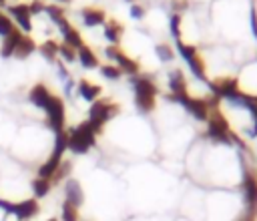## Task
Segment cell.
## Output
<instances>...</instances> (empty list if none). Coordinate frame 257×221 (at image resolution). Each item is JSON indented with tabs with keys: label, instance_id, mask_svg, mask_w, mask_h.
I'll use <instances>...</instances> for the list:
<instances>
[{
	"label": "cell",
	"instance_id": "obj_14",
	"mask_svg": "<svg viewBox=\"0 0 257 221\" xmlns=\"http://www.w3.org/2000/svg\"><path fill=\"white\" fill-rule=\"evenodd\" d=\"M82 22H84L86 26H98V24H104V22H106V14H104L102 10H98V8L88 6V8L82 10Z\"/></svg>",
	"mask_w": 257,
	"mask_h": 221
},
{
	"label": "cell",
	"instance_id": "obj_19",
	"mask_svg": "<svg viewBox=\"0 0 257 221\" xmlns=\"http://www.w3.org/2000/svg\"><path fill=\"white\" fill-rule=\"evenodd\" d=\"M34 50H36V42H34L30 36H24V34H22V38H20L16 50H14V56H18V58H26V56H30Z\"/></svg>",
	"mask_w": 257,
	"mask_h": 221
},
{
	"label": "cell",
	"instance_id": "obj_36",
	"mask_svg": "<svg viewBox=\"0 0 257 221\" xmlns=\"http://www.w3.org/2000/svg\"><path fill=\"white\" fill-rule=\"evenodd\" d=\"M255 121V127H253V131H251V137H257V119H253Z\"/></svg>",
	"mask_w": 257,
	"mask_h": 221
},
{
	"label": "cell",
	"instance_id": "obj_22",
	"mask_svg": "<svg viewBox=\"0 0 257 221\" xmlns=\"http://www.w3.org/2000/svg\"><path fill=\"white\" fill-rule=\"evenodd\" d=\"M62 38H64V44L72 46L74 50H78L82 46V36H80V32L76 28H70L66 34H62Z\"/></svg>",
	"mask_w": 257,
	"mask_h": 221
},
{
	"label": "cell",
	"instance_id": "obj_15",
	"mask_svg": "<svg viewBox=\"0 0 257 221\" xmlns=\"http://www.w3.org/2000/svg\"><path fill=\"white\" fill-rule=\"evenodd\" d=\"M120 36H122V24H118L116 20L104 22V38L110 42V46H116L120 42Z\"/></svg>",
	"mask_w": 257,
	"mask_h": 221
},
{
	"label": "cell",
	"instance_id": "obj_8",
	"mask_svg": "<svg viewBox=\"0 0 257 221\" xmlns=\"http://www.w3.org/2000/svg\"><path fill=\"white\" fill-rule=\"evenodd\" d=\"M243 199L249 209L257 211V175L247 167L243 169Z\"/></svg>",
	"mask_w": 257,
	"mask_h": 221
},
{
	"label": "cell",
	"instance_id": "obj_32",
	"mask_svg": "<svg viewBox=\"0 0 257 221\" xmlns=\"http://www.w3.org/2000/svg\"><path fill=\"white\" fill-rule=\"evenodd\" d=\"M131 16H133V18H143V16H145V8H143L141 4H135V2H133V4H131Z\"/></svg>",
	"mask_w": 257,
	"mask_h": 221
},
{
	"label": "cell",
	"instance_id": "obj_17",
	"mask_svg": "<svg viewBox=\"0 0 257 221\" xmlns=\"http://www.w3.org/2000/svg\"><path fill=\"white\" fill-rule=\"evenodd\" d=\"M169 88H171V94L187 92V82H185V76H183V72L179 68L169 74Z\"/></svg>",
	"mask_w": 257,
	"mask_h": 221
},
{
	"label": "cell",
	"instance_id": "obj_39",
	"mask_svg": "<svg viewBox=\"0 0 257 221\" xmlns=\"http://www.w3.org/2000/svg\"><path fill=\"white\" fill-rule=\"evenodd\" d=\"M58 2H68V0H58Z\"/></svg>",
	"mask_w": 257,
	"mask_h": 221
},
{
	"label": "cell",
	"instance_id": "obj_20",
	"mask_svg": "<svg viewBox=\"0 0 257 221\" xmlns=\"http://www.w3.org/2000/svg\"><path fill=\"white\" fill-rule=\"evenodd\" d=\"M114 60L118 62V68H120L122 72H128V74H137V72H139V64H137V60L128 58L124 52H118V56H116Z\"/></svg>",
	"mask_w": 257,
	"mask_h": 221
},
{
	"label": "cell",
	"instance_id": "obj_29",
	"mask_svg": "<svg viewBox=\"0 0 257 221\" xmlns=\"http://www.w3.org/2000/svg\"><path fill=\"white\" fill-rule=\"evenodd\" d=\"M169 28L175 36V40H181V14H173L169 20Z\"/></svg>",
	"mask_w": 257,
	"mask_h": 221
},
{
	"label": "cell",
	"instance_id": "obj_18",
	"mask_svg": "<svg viewBox=\"0 0 257 221\" xmlns=\"http://www.w3.org/2000/svg\"><path fill=\"white\" fill-rule=\"evenodd\" d=\"M76 58L80 60V64H82L84 68H96V66H98V58H96V54H94L88 46H84V44L76 50Z\"/></svg>",
	"mask_w": 257,
	"mask_h": 221
},
{
	"label": "cell",
	"instance_id": "obj_25",
	"mask_svg": "<svg viewBox=\"0 0 257 221\" xmlns=\"http://www.w3.org/2000/svg\"><path fill=\"white\" fill-rule=\"evenodd\" d=\"M100 72H102V76L108 78V80H118V78L122 76V70H120L118 66H112V64H104V66L100 68Z\"/></svg>",
	"mask_w": 257,
	"mask_h": 221
},
{
	"label": "cell",
	"instance_id": "obj_23",
	"mask_svg": "<svg viewBox=\"0 0 257 221\" xmlns=\"http://www.w3.org/2000/svg\"><path fill=\"white\" fill-rule=\"evenodd\" d=\"M40 52L44 54V58H48V60H56V58H58V42H54V40H46V42L40 46Z\"/></svg>",
	"mask_w": 257,
	"mask_h": 221
},
{
	"label": "cell",
	"instance_id": "obj_7",
	"mask_svg": "<svg viewBox=\"0 0 257 221\" xmlns=\"http://www.w3.org/2000/svg\"><path fill=\"white\" fill-rule=\"evenodd\" d=\"M177 50H179V54L183 56V60L189 64L191 72H193L197 78H203V80H205V64H203V58L197 54V48L191 46V44H185V42L177 40Z\"/></svg>",
	"mask_w": 257,
	"mask_h": 221
},
{
	"label": "cell",
	"instance_id": "obj_21",
	"mask_svg": "<svg viewBox=\"0 0 257 221\" xmlns=\"http://www.w3.org/2000/svg\"><path fill=\"white\" fill-rule=\"evenodd\" d=\"M50 187H52L50 179H40V177H36V179L32 181V191H34L36 197H46L48 191H50Z\"/></svg>",
	"mask_w": 257,
	"mask_h": 221
},
{
	"label": "cell",
	"instance_id": "obj_4",
	"mask_svg": "<svg viewBox=\"0 0 257 221\" xmlns=\"http://www.w3.org/2000/svg\"><path fill=\"white\" fill-rule=\"evenodd\" d=\"M229 133H231V129H229V123H227V119L223 117V113L217 111V108L209 111L207 135H209L213 141H217V143H227V145H231Z\"/></svg>",
	"mask_w": 257,
	"mask_h": 221
},
{
	"label": "cell",
	"instance_id": "obj_11",
	"mask_svg": "<svg viewBox=\"0 0 257 221\" xmlns=\"http://www.w3.org/2000/svg\"><path fill=\"white\" fill-rule=\"evenodd\" d=\"M36 213H38V201L36 199H24V201L14 205V213L12 215H16L20 221H28Z\"/></svg>",
	"mask_w": 257,
	"mask_h": 221
},
{
	"label": "cell",
	"instance_id": "obj_38",
	"mask_svg": "<svg viewBox=\"0 0 257 221\" xmlns=\"http://www.w3.org/2000/svg\"><path fill=\"white\" fill-rule=\"evenodd\" d=\"M48 221H58V219H54V217H52V219H48Z\"/></svg>",
	"mask_w": 257,
	"mask_h": 221
},
{
	"label": "cell",
	"instance_id": "obj_27",
	"mask_svg": "<svg viewBox=\"0 0 257 221\" xmlns=\"http://www.w3.org/2000/svg\"><path fill=\"white\" fill-rule=\"evenodd\" d=\"M70 173V163L68 161H62L60 165H58V169H56V173L52 175V179H50V183H58V181H62L66 175Z\"/></svg>",
	"mask_w": 257,
	"mask_h": 221
},
{
	"label": "cell",
	"instance_id": "obj_24",
	"mask_svg": "<svg viewBox=\"0 0 257 221\" xmlns=\"http://www.w3.org/2000/svg\"><path fill=\"white\" fill-rule=\"evenodd\" d=\"M62 221H78V209L74 205H70L68 201L62 203V211H60Z\"/></svg>",
	"mask_w": 257,
	"mask_h": 221
},
{
	"label": "cell",
	"instance_id": "obj_2",
	"mask_svg": "<svg viewBox=\"0 0 257 221\" xmlns=\"http://www.w3.org/2000/svg\"><path fill=\"white\" fill-rule=\"evenodd\" d=\"M133 88H135V104L141 113H151L155 108V96H157V86L149 76H139L133 78Z\"/></svg>",
	"mask_w": 257,
	"mask_h": 221
},
{
	"label": "cell",
	"instance_id": "obj_35",
	"mask_svg": "<svg viewBox=\"0 0 257 221\" xmlns=\"http://www.w3.org/2000/svg\"><path fill=\"white\" fill-rule=\"evenodd\" d=\"M255 215H257V211H253V209H249L247 211V215H243L239 221H255Z\"/></svg>",
	"mask_w": 257,
	"mask_h": 221
},
{
	"label": "cell",
	"instance_id": "obj_13",
	"mask_svg": "<svg viewBox=\"0 0 257 221\" xmlns=\"http://www.w3.org/2000/svg\"><path fill=\"white\" fill-rule=\"evenodd\" d=\"M20 38H22V32H20V30H12L8 36H4V40H2V48H0V54H2L4 58L12 56V54H14V50H16V46H18V42H20Z\"/></svg>",
	"mask_w": 257,
	"mask_h": 221
},
{
	"label": "cell",
	"instance_id": "obj_31",
	"mask_svg": "<svg viewBox=\"0 0 257 221\" xmlns=\"http://www.w3.org/2000/svg\"><path fill=\"white\" fill-rule=\"evenodd\" d=\"M249 20H251V32L257 40V8L251 4V10H249Z\"/></svg>",
	"mask_w": 257,
	"mask_h": 221
},
{
	"label": "cell",
	"instance_id": "obj_30",
	"mask_svg": "<svg viewBox=\"0 0 257 221\" xmlns=\"http://www.w3.org/2000/svg\"><path fill=\"white\" fill-rule=\"evenodd\" d=\"M12 30H14V26H12L10 18H8L6 14H2V12H0V34H2V36H8Z\"/></svg>",
	"mask_w": 257,
	"mask_h": 221
},
{
	"label": "cell",
	"instance_id": "obj_9",
	"mask_svg": "<svg viewBox=\"0 0 257 221\" xmlns=\"http://www.w3.org/2000/svg\"><path fill=\"white\" fill-rule=\"evenodd\" d=\"M8 12H10V16L14 18V22H18V26H20L22 30H26V32L32 30V22H30L32 14H30V10H28L26 4H14V6H8Z\"/></svg>",
	"mask_w": 257,
	"mask_h": 221
},
{
	"label": "cell",
	"instance_id": "obj_6",
	"mask_svg": "<svg viewBox=\"0 0 257 221\" xmlns=\"http://www.w3.org/2000/svg\"><path fill=\"white\" fill-rule=\"evenodd\" d=\"M44 113H46V119H48V127L56 133L62 131L64 127V119H66V111H64V102L62 98H58L56 94L50 96V100L46 102L44 106Z\"/></svg>",
	"mask_w": 257,
	"mask_h": 221
},
{
	"label": "cell",
	"instance_id": "obj_33",
	"mask_svg": "<svg viewBox=\"0 0 257 221\" xmlns=\"http://www.w3.org/2000/svg\"><path fill=\"white\" fill-rule=\"evenodd\" d=\"M46 8V4H42L40 0H34L30 6H28V10H30V14H38V12H42Z\"/></svg>",
	"mask_w": 257,
	"mask_h": 221
},
{
	"label": "cell",
	"instance_id": "obj_28",
	"mask_svg": "<svg viewBox=\"0 0 257 221\" xmlns=\"http://www.w3.org/2000/svg\"><path fill=\"white\" fill-rule=\"evenodd\" d=\"M157 54H159V58L163 60V62H169V60H173V56H175V52H173V48L169 46V44H157Z\"/></svg>",
	"mask_w": 257,
	"mask_h": 221
},
{
	"label": "cell",
	"instance_id": "obj_40",
	"mask_svg": "<svg viewBox=\"0 0 257 221\" xmlns=\"http://www.w3.org/2000/svg\"><path fill=\"white\" fill-rule=\"evenodd\" d=\"M126 2H133V0H126Z\"/></svg>",
	"mask_w": 257,
	"mask_h": 221
},
{
	"label": "cell",
	"instance_id": "obj_10",
	"mask_svg": "<svg viewBox=\"0 0 257 221\" xmlns=\"http://www.w3.org/2000/svg\"><path fill=\"white\" fill-rule=\"evenodd\" d=\"M64 201H68L70 205H74L76 209L84 203V193H82V187L76 179H68L66 185H64Z\"/></svg>",
	"mask_w": 257,
	"mask_h": 221
},
{
	"label": "cell",
	"instance_id": "obj_1",
	"mask_svg": "<svg viewBox=\"0 0 257 221\" xmlns=\"http://www.w3.org/2000/svg\"><path fill=\"white\" fill-rule=\"evenodd\" d=\"M94 139H96V131L92 129V125L88 121L80 123L78 127H72L68 133H66V143H68V149L76 155H82L86 153L92 145H94Z\"/></svg>",
	"mask_w": 257,
	"mask_h": 221
},
{
	"label": "cell",
	"instance_id": "obj_5",
	"mask_svg": "<svg viewBox=\"0 0 257 221\" xmlns=\"http://www.w3.org/2000/svg\"><path fill=\"white\" fill-rule=\"evenodd\" d=\"M169 100L181 102L197 121L209 119V106H207V100H203V98H191L187 92H183V94H169Z\"/></svg>",
	"mask_w": 257,
	"mask_h": 221
},
{
	"label": "cell",
	"instance_id": "obj_37",
	"mask_svg": "<svg viewBox=\"0 0 257 221\" xmlns=\"http://www.w3.org/2000/svg\"><path fill=\"white\" fill-rule=\"evenodd\" d=\"M6 4V0H0V6H4Z\"/></svg>",
	"mask_w": 257,
	"mask_h": 221
},
{
	"label": "cell",
	"instance_id": "obj_34",
	"mask_svg": "<svg viewBox=\"0 0 257 221\" xmlns=\"http://www.w3.org/2000/svg\"><path fill=\"white\" fill-rule=\"evenodd\" d=\"M14 205H16V203H12V201L0 199V209H2L4 213H14Z\"/></svg>",
	"mask_w": 257,
	"mask_h": 221
},
{
	"label": "cell",
	"instance_id": "obj_26",
	"mask_svg": "<svg viewBox=\"0 0 257 221\" xmlns=\"http://www.w3.org/2000/svg\"><path fill=\"white\" fill-rule=\"evenodd\" d=\"M58 56H62L66 62H74V58H76V50L72 48V46H68V44H58Z\"/></svg>",
	"mask_w": 257,
	"mask_h": 221
},
{
	"label": "cell",
	"instance_id": "obj_12",
	"mask_svg": "<svg viewBox=\"0 0 257 221\" xmlns=\"http://www.w3.org/2000/svg\"><path fill=\"white\" fill-rule=\"evenodd\" d=\"M50 96H52V92L46 88V84H34L28 92V100L38 108H44L46 102L50 100Z\"/></svg>",
	"mask_w": 257,
	"mask_h": 221
},
{
	"label": "cell",
	"instance_id": "obj_3",
	"mask_svg": "<svg viewBox=\"0 0 257 221\" xmlns=\"http://www.w3.org/2000/svg\"><path fill=\"white\" fill-rule=\"evenodd\" d=\"M116 113H118V106L116 104L106 102V100H94L90 104V108H88V123L92 125V129L96 133H100L102 127H104V123L108 119H112Z\"/></svg>",
	"mask_w": 257,
	"mask_h": 221
},
{
	"label": "cell",
	"instance_id": "obj_16",
	"mask_svg": "<svg viewBox=\"0 0 257 221\" xmlns=\"http://www.w3.org/2000/svg\"><path fill=\"white\" fill-rule=\"evenodd\" d=\"M78 94L86 100V102H94L96 98H98V94H100V86L98 84H90L88 80H80L78 82Z\"/></svg>",
	"mask_w": 257,
	"mask_h": 221
}]
</instances>
